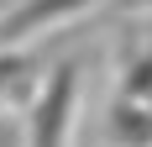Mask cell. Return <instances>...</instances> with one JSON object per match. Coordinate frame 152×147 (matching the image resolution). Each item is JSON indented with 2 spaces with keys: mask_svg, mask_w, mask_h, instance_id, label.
Masks as SVG:
<instances>
[{
  "mask_svg": "<svg viewBox=\"0 0 152 147\" xmlns=\"http://www.w3.org/2000/svg\"><path fill=\"white\" fill-rule=\"evenodd\" d=\"M79 95H84V63L63 58L58 68H47V79L31 95L26 110V147H68L79 121Z\"/></svg>",
  "mask_w": 152,
  "mask_h": 147,
  "instance_id": "1",
  "label": "cell"
},
{
  "mask_svg": "<svg viewBox=\"0 0 152 147\" xmlns=\"http://www.w3.org/2000/svg\"><path fill=\"white\" fill-rule=\"evenodd\" d=\"M94 5H105V0H11L5 16H0V53L31 42V37L63 26V21H79V16H89Z\"/></svg>",
  "mask_w": 152,
  "mask_h": 147,
  "instance_id": "2",
  "label": "cell"
},
{
  "mask_svg": "<svg viewBox=\"0 0 152 147\" xmlns=\"http://www.w3.org/2000/svg\"><path fill=\"white\" fill-rule=\"evenodd\" d=\"M105 147H152V100L115 95L105 110Z\"/></svg>",
  "mask_w": 152,
  "mask_h": 147,
  "instance_id": "3",
  "label": "cell"
},
{
  "mask_svg": "<svg viewBox=\"0 0 152 147\" xmlns=\"http://www.w3.org/2000/svg\"><path fill=\"white\" fill-rule=\"evenodd\" d=\"M31 84H37V58H26V53L5 47V53H0V105L16 100V95H26Z\"/></svg>",
  "mask_w": 152,
  "mask_h": 147,
  "instance_id": "4",
  "label": "cell"
},
{
  "mask_svg": "<svg viewBox=\"0 0 152 147\" xmlns=\"http://www.w3.org/2000/svg\"><path fill=\"white\" fill-rule=\"evenodd\" d=\"M121 95H131V100H152V42L137 47V53L126 58V68H121Z\"/></svg>",
  "mask_w": 152,
  "mask_h": 147,
  "instance_id": "5",
  "label": "cell"
},
{
  "mask_svg": "<svg viewBox=\"0 0 152 147\" xmlns=\"http://www.w3.org/2000/svg\"><path fill=\"white\" fill-rule=\"evenodd\" d=\"M0 147H26V132H16V121L0 116Z\"/></svg>",
  "mask_w": 152,
  "mask_h": 147,
  "instance_id": "6",
  "label": "cell"
},
{
  "mask_svg": "<svg viewBox=\"0 0 152 147\" xmlns=\"http://www.w3.org/2000/svg\"><path fill=\"white\" fill-rule=\"evenodd\" d=\"M126 11H142V16H152V0H121Z\"/></svg>",
  "mask_w": 152,
  "mask_h": 147,
  "instance_id": "7",
  "label": "cell"
},
{
  "mask_svg": "<svg viewBox=\"0 0 152 147\" xmlns=\"http://www.w3.org/2000/svg\"><path fill=\"white\" fill-rule=\"evenodd\" d=\"M5 5H11V0H0V16H5Z\"/></svg>",
  "mask_w": 152,
  "mask_h": 147,
  "instance_id": "8",
  "label": "cell"
}]
</instances>
